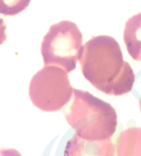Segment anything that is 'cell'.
Returning a JSON list of instances; mask_svg holds the SVG:
<instances>
[{"label": "cell", "mask_w": 141, "mask_h": 156, "mask_svg": "<svg viewBox=\"0 0 141 156\" xmlns=\"http://www.w3.org/2000/svg\"><path fill=\"white\" fill-rule=\"evenodd\" d=\"M64 154L72 156H113L115 155V145L110 141V138L103 141H90L79 137L76 133L68 142Z\"/></svg>", "instance_id": "obj_5"}, {"label": "cell", "mask_w": 141, "mask_h": 156, "mask_svg": "<svg viewBox=\"0 0 141 156\" xmlns=\"http://www.w3.org/2000/svg\"><path fill=\"white\" fill-rule=\"evenodd\" d=\"M115 155H141V128L132 126L120 132L116 137Z\"/></svg>", "instance_id": "obj_7"}, {"label": "cell", "mask_w": 141, "mask_h": 156, "mask_svg": "<svg viewBox=\"0 0 141 156\" xmlns=\"http://www.w3.org/2000/svg\"><path fill=\"white\" fill-rule=\"evenodd\" d=\"M72 93L68 72L58 66L43 67L30 81V99L37 108L45 112L63 110L72 98Z\"/></svg>", "instance_id": "obj_4"}, {"label": "cell", "mask_w": 141, "mask_h": 156, "mask_svg": "<svg viewBox=\"0 0 141 156\" xmlns=\"http://www.w3.org/2000/svg\"><path fill=\"white\" fill-rule=\"evenodd\" d=\"M78 60L83 76L100 92L120 97L132 91L135 74L115 38L107 35L90 38L82 45Z\"/></svg>", "instance_id": "obj_1"}, {"label": "cell", "mask_w": 141, "mask_h": 156, "mask_svg": "<svg viewBox=\"0 0 141 156\" xmlns=\"http://www.w3.org/2000/svg\"><path fill=\"white\" fill-rule=\"evenodd\" d=\"M83 45V35L70 20H62L50 26L40 45L45 66H58L68 73L76 68Z\"/></svg>", "instance_id": "obj_3"}, {"label": "cell", "mask_w": 141, "mask_h": 156, "mask_svg": "<svg viewBox=\"0 0 141 156\" xmlns=\"http://www.w3.org/2000/svg\"><path fill=\"white\" fill-rule=\"evenodd\" d=\"M123 42L129 56L141 62V12L132 16L125 24Z\"/></svg>", "instance_id": "obj_6"}, {"label": "cell", "mask_w": 141, "mask_h": 156, "mask_svg": "<svg viewBox=\"0 0 141 156\" xmlns=\"http://www.w3.org/2000/svg\"><path fill=\"white\" fill-rule=\"evenodd\" d=\"M7 39L6 36V23L0 18V45Z\"/></svg>", "instance_id": "obj_9"}, {"label": "cell", "mask_w": 141, "mask_h": 156, "mask_svg": "<svg viewBox=\"0 0 141 156\" xmlns=\"http://www.w3.org/2000/svg\"><path fill=\"white\" fill-rule=\"evenodd\" d=\"M31 0H0V14L2 16H17L26 10Z\"/></svg>", "instance_id": "obj_8"}, {"label": "cell", "mask_w": 141, "mask_h": 156, "mask_svg": "<svg viewBox=\"0 0 141 156\" xmlns=\"http://www.w3.org/2000/svg\"><path fill=\"white\" fill-rule=\"evenodd\" d=\"M63 112L68 124L84 140L112 138L117 128L115 108L87 91L74 88L71 101L63 107Z\"/></svg>", "instance_id": "obj_2"}, {"label": "cell", "mask_w": 141, "mask_h": 156, "mask_svg": "<svg viewBox=\"0 0 141 156\" xmlns=\"http://www.w3.org/2000/svg\"><path fill=\"white\" fill-rule=\"evenodd\" d=\"M139 106H140V111H141V97H140V99H139Z\"/></svg>", "instance_id": "obj_10"}]
</instances>
